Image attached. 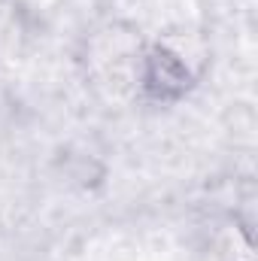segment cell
<instances>
[{"mask_svg":"<svg viewBox=\"0 0 258 261\" xmlns=\"http://www.w3.org/2000/svg\"><path fill=\"white\" fill-rule=\"evenodd\" d=\"M143 46L146 37L140 34V28L122 18H110L85 31L76 52L85 85L104 103L137 100V67Z\"/></svg>","mask_w":258,"mask_h":261,"instance_id":"obj_1","label":"cell"},{"mask_svg":"<svg viewBox=\"0 0 258 261\" xmlns=\"http://www.w3.org/2000/svg\"><path fill=\"white\" fill-rule=\"evenodd\" d=\"M210 52L194 34H158L146 40L137 67V100L152 107L183 103L203 79Z\"/></svg>","mask_w":258,"mask_h":261,"instance_id":"obj_2","label":"cell"},{"mask_svg":"<svg viewBox=\"0 0 258 261\" xmlns=\"http://www.w3.org/2000/svg\"><path fill=\"white\" fill-rule=\"evenodd\" d=\"M37 40V18L21 0H0V73L24 64Z\"/></svg>","mask_w":258,"mask_h":261,"instance_id":"obj_3","label":"cell"}]
</instances>
